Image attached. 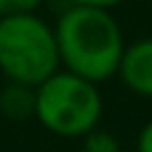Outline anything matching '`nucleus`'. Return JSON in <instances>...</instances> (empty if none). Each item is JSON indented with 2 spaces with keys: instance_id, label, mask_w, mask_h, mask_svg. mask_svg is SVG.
Returning <instances> with one entry per match:
<instances>
[{
  "instance_id": "nucleus-9",
  "label": "nucleus",
  "mask_w": 152,
  "mask_h": 152,
  "mask_svg": "<svg viewBox=\"0 0 152 152\" xmlns=\"http://www.w3.org/2000/svg\"><path fill=\"white\" fill-rule=\"evenodd\" d=\"M136 152H152V118L136 134Z\"/></svg>"
},
{
  "instance_id": "nucleus-7",
  "label": "nucleus",
  "mask_w": 152,
  "mask_h": 152,
  "mask_svg": "<svg viewBox=\"0 0 152 152\" xmlns=\"http://www.w3.org/2000/svg\"><path fill=\"white\" fill-rule=\"evenodd\" d=\"M45 0H0V19L19 16V13H37Z\"/></svg>"
},
{
  "instance_id": "nucleus-8",
  "label": "nucleus",
  "mask_w": 152,
  "mask_h": 152,
  "mask_svg": "<svg viewBox=\"0 0 152 152\" xmlns=\"http://www.w3.org/2000/svg\"><path fill=\"white\" fill-rule=\"evenodd\" d=\"M128 0H67V5H86V8H102V11H115Z\"/></svg>"
},
{
  "instance_id": "nucleus-6",
  "label": "nucleus",
  "mask_w": 152,
  "mask_h": 152,
  "mask_svg": "<svg viewBox=\"0 0 152 152\" xmlns=\"http://www.w3.org/2000/svg\"><path fill=\"white\" fill-rule=\"evenodd\" d=\"M83 152H123V144H120V139L112 134V131H107V128H94L91 134H86L83 139Z\"/></svg>"
},
{
  "instance_id": "nucleus-1",
  "label": "nucleus",
  "mask_w": 152,
  "mask_h": 152,
  "mask_svg": "<svg viewBox=\"0 0 152 152\" xmlns=\"http://www.w3.org/2000/svg\"><path fill=\"white\" fill-rule=\"evenodd\" d=\"M53 32L61 69L99 86L118 77V67L128 40L112 11L64 5V11L53 21Z\"/></svg>"
},
{
  "instance_id": "nucleus-2",
  "label": "nucleus",
  "mask_w": 152,
  "mask_h": 152,
  "mask_svg": "<svg viewBox=\"0 0 152 152\" xmlns=\"http://www.w3.org/2000/svg\"><path fill=\"white\" fill-rule=\"evenodd\" d=\"M104 115V96L99 83L75 72L59 69L35 88L37 123L61 139H83L99 128Z\"/></svg>"
},
{
  "instance_id": "nucleus-5",
  "label": "nucleus",
  "mask_w": 152,
  "mask_h": 152,
  "mask_svg": "<svg viewBox=\"0 0 152 152\" xmlns=\"http://www.w3.org/2000/svg\"><path fill=\"white\" fill-rule=\"evenodd\" d=\"M0 112L11 120L35 118V88L21 83H5L0 91Z\"/></svg>"
},
{
  "instance_id": "nucleus-4",
  "label": "nucleus",
  "mask_w": 152,
  "mask_h": 152,
  "mask_svg": "<svg viewBox=\"0 0 152 152\" xmlns=\"http://www.w3.org/2000/svg\"><path fill=\"white\" fill-rule=\"evenodd\" d=\"M118 80L134 96L152 99V35L126 43L118 67Z\"/></svg>"
},
{
  "instance_id": "nucleus-3",
  "label": "nucleus",
  "mask_w": 152,
  "mask_h": 152,
  "mask_svg": "<svg viewBox=\"0 0 152 152\" xmlns=\"http://www.w3.org/2000/svg\"><path fill=\"white\" fill-rule=\"evenodd\" d=\"M61 69L53 24L40 13L0 19V75L5 83L37 88Z\"/></svg>"
}]
</instances>
